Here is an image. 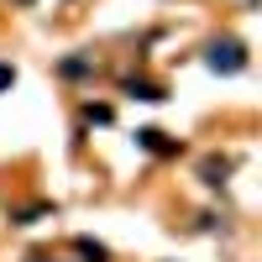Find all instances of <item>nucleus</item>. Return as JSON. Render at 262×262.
Returning <instances> with one entry per match:
<instances>
[{"mask_svg":"<svg viewBox=\"0 0 262 262\" xmlns=\"http://www.w3.org/2000/svg\"><path fill=\"white\" fill-rule=\"evenodd\" d=\"M205 63H210L215 74H242V69H247V48H242L236 37H226V42H210Z\"/></svg>","mask_w":262,"mask_h":262,"instance_id":"f257e3e1","label":"nucleus"},{"mask_svg":"<svg viewBox=\"0 0 262 262\" xmlns=\"http://www.w3.org/2000/svg\"><path fill=\"white\" fill-rule=\"evenodd\" d=\"M126 95H137V100H147V105L163 100V90H158V84H147V79H126Z\"/></svg>","mask_w":262,"mask_h":262,"instance_id":"f03ea898","label":"nucleus"},{"mask_svg":"<svg viewBox=\"0 0 262 262\" xmlns=\"http://www.w3.org/2000/svg\"><path fill=\"white\" fill-rule=\"evenodd\" d=\"M137 142H142L147 152H179V142H163V131H152V126H147V131H137Z\"/></svg>","mask_w":262,"mask_h":262,"instance_id":"7ed1b4c3","label":"nucleus"},{"mask_svg":"<svg viewBox=\"0 0 262 262\" xmlns=\"http://www.w3.org/2000/svg\"><path fill=\"white\" fill-rule=\"evenodd\" d=\"M74 247H79V257H90V262H105V247H95V242H90V236H79V242H74Z\"/></svg>","mask_w":262,"mask_h":262,"instance_id":"20e7f679","label":"nucleus"},{"mask_svg":"<svg viewBox=\"0 0 262 262\" xmlns=\"http://www.w3.org/2000/svg\"><path fill=\"white\" fill-rule=\"evenodd\" d=\"M226 173H231V163H205V184H226Z\"/></svg>","mask_w":262,"mask_h":262,"instance_id":"39448f33","label":"nucleus"},{"mask_svg":"<svg viewBox=\"0 0 262 262\" xmlns=\"http://www.w3.org/2000/svg\"><path fill=\"white\" fill-rule=\"evenodd\" d=\"M63 74H74V79H79V74H90V58H69V63H63Z\"/></svg>","mask_w":262,"mask_h":262,"instance_id":"423d86ee","label":"nucleus"},{"mask_svg":"<svg viewBox=\"0 0 262 262\" xmlns=\"http://www.w3.org/2000/svg\"><path fill=\"white\" fill-rule=\"evenodd\" d=\"M11 84H16V69H11V63H0V90H11Z\"/></svg>","mask_w":262,"mask_h":262,"instance_id":"0eeeda50","label":"nucleus"},{"mask_svg":"<svg viewBox=\"0 0 262 262\" xmlns=\"http://www.w3.org/2000/svg\"><path fill=\"white\" fill-rule=\"evenodd\" d=\"M32 262H48V257H32Z\"/></svg>","mask_w":262,"mask_h":262,"instance_id":"6e6552de","label":"nucleus"}]
</instances>
